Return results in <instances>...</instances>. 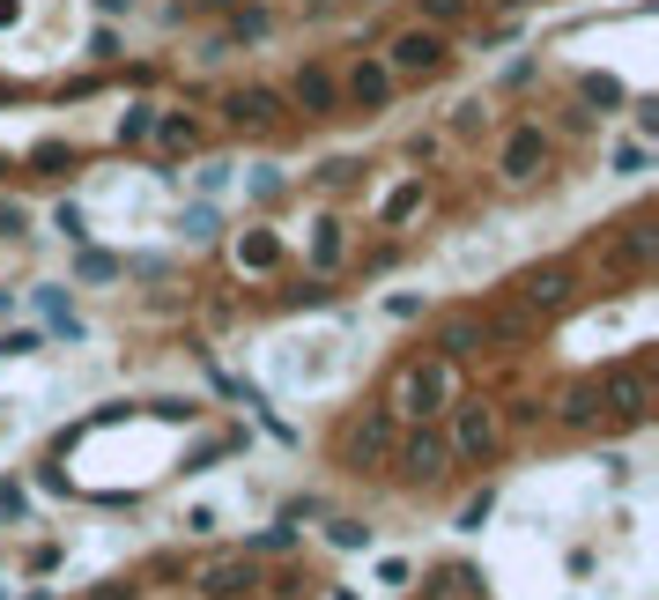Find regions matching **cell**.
Returning <instances> with one entry per match:
<instances>
[{
	"instance_id": "7402d4cb",
	"label": "cell",
	"mask_w": 659,
	"mask_h": 600,
	"mask_svg": "<svg viewBox=\"0 0 659 600\" xmlns=\"http://www.w3.org/2000/svg\"><path fill=\"white\" fill-rule=\"evenodd\" d=\"M23 222H30V215L15 208V201H0V238H23Z\"/></svg>"
},
{
	"instance_id": "6da1fadb",
	"label": "cell",
	"mask_w": 659,
	"mask_h": 600,
	"mask_svg": "<svg viewBox=\"0 0 659 600\" xmlns=\"http://www.w3.org/2000/svg\"><path fill=\"white\" fill-rule=\"evenodd\" d=\"M445 400H453V356H422L401 371V393H393V408L408 416V423H430V416H445Z\"/></svg>"
},
{
	"instance_id": "44dd1931",
	"label": "cell",
	"mask_w": 659,
	"mask_h": 600,
	"mask_svg": "<svg viewBox=\"0 0 659 600\" xmlns=\"http://www.w3.org/2000/svg\"><path fill=\"white\" fill-rule=\"evenodd\" d=\"M371 541V526H356V519H333V549H364Z\"/></svg>"
},
{
	"instance_id": "9c48e42d",
	"label": "cell",
	"mask_w": 659,
	"mask_h": 600,
	"mask_svg": "<svg viewBox=\"0 0 659 600\" xmlns=\"http://www.w3.org/2000/svg\"><path fill=\"white\" fill-rule=\"evenodd\" d=\"M223 119H230V127H275V119H282V97H275V89H230V97H223Z\"/></svg>"
},
{
	"instance_id": "4fadbf2b",
	"label": "cell",
	"mask_w": 659,
	"mask_h": 600,
	"mask_svg": "<svg viewBox=\"0 0 659 600\" xmlns=\"http://www.w3.org/2000/svg\"><path fill=\"white\" fill-rule=\"evenodd\" d=\"M156 141H164V149H193V141H201V119H186V112H164V119H156Z\"/></svg>"
},
{
	"instance_id": "3957f363",
	"label": "cell",
	"mask_w": 659,
	"mask_h": 600,
	"mask_svg": "<svg viewBox=\"0 0 659 600\" xmlns=\"http://www.w3.org/2000/svg\"><path fill=\"white\" fill-rule=\"evenodd\" d=\"M445 416H453V460H490L496 452V408L490 400H445Z\"/></svg>"
},
{
	"instance_id": "52a82bcc",
	"label": "cell",
	"mask_w": 659,
	"mask_h": 600,
	"mask_svg": "<svg viewBox=\"0 0 659 600\" xmlns=\"http://www.w3.org/2000/svg\"><path fill=\"white\" fill-rule=\"evenodd\" d=\"M341 97H348L356 112H385V97H393V67H385V60H356L348 82H341Z\"/></svg>"
},
{
	"instance_id": "603a6c76",
	"label": "cell",
	"mask_w": 659,
	"mask_h": 600,
	"mask_svg": "<svg viewBox=\"0 0 659 600\" xmlns=\"http://www.w3.org/2000/svg\"><path fill=\"white\" fill-rule=\"evenodd\" d=\"M312 8H327V0H312Z\"/></svg>"
},
{
	"instance_id": "5bb4252c",
	"label": "cell",
	"mask_w": 659,
	"mask_h": 600,
	"mask_svg": "<svg viewBox=\"0 0 659 600\" xmlns=\"http://www.w3.org/2000/svg\"><path fill=\"white\" fill-rule=\"evenodd\" d=\"M282 259V245L267 238V230H252V238H238V267H275Z\"/></svg>"
},
{
	"instance_id": "8fae6325",
	"label": "cell",
	"mask_w": 659,
	"mask_h": 600,
	"mask_svg": "<svg viewBox=\"0 0 659 600\" xmlns=\"http://www.w3.org/2000/svg\"><path fill=\"white\" fill-rule=\"evenodd\" d=\"M289 97H296V104H304V119H327L333 104H341V82H333L327 67H304V75H296V82H289Z\"/></svg>"
},
{
	"instance_id": "7a4b0ae2",
	"label": "cell",
	"mask_w": 659,
	"mask_h": 600,
	"mask_svg": "<svg viewBox=\"0 0 659 600\" xmlns=\"http://www.w3.org/2000/svg\"><path fill=\"white\" fill-rule=\"evenodd\" d=\"M445 60H453V44L438 38L430 23H415L401 38L385 44V67H393V82H430V75H445Z\"/></svg>"
},
{
	"instance_id": "9a60e30c",
	"label": "cell",
	"mask_w": 659,
	"mask_h": 600,
	"mask_svg": "<svg viewBox=\"0 0 659 600\" xmlns=\"http://www.w3.org/2000/svg\"><path fill=\"white\" fill-rule=\"evenodd\" d=\"M593 408H600V386H571L556 416H563V423H593Z\"/></svg>"
},
{
	"instance_id": "277c9868",
	"label": "cell",
	"mask_w": 659,
	"mask_h": 600,
	"mask_svg": "<svg viewBox=\"0 0 659 600\" xmlns=\"http://www.w3.org/2000/svg\"><path fill=\"white\" fill-rule=\"evenodd\" d=\"M393 468L408 474V482H438V474L453 468V445H445V430H430V423H415L401 445H393Z\"/></svg>"
},
{
	"instance_id": "ba28073f",
	"label": "cell",
	"mask_w": 659,
	"mask_h": 600,
	"mask_svg": "<svg viewBox=\"0 0 659 600\" xmlns=\"http://www.w3.org/2000/svg\"><path fill=\"white\" fill-rule=\"evenodd\" d=\"M385 452H393V416H385V408H371L364 423L348 430V468H378Z\"/></svg>"
},
{
	"instance_id": "e0dca14e",
	"label": "cell",
	"mask_w": 659,
	"mask_h": 600,
	"mask_svg": "<svg viewBox=\"0 0 659 600\" xmlns=\"http://www.w3.org/2000/svg\"><path fill=\"white\" fill-rule=\"evenodd\" d=\"M149 127H156V112H149V104H126V119H119V141H149Z\"/></svg>"
},
{
	"instance_id": "5b68a950",
	"label": "cell",
	"mask_w": 659,
	"mask_h": 600,
	"mask_svg": "<svg viewBox=\"0 0 659 600\" xmlns=\"http://www.w3.org/2000/svg\"><path fill=\"white\" fill-rule=\"evenodd\" d=\"M600 408H616V423H645L652 416V386H645V371L637 363H622L600 379Z\"/></svg>"
},
{
	"instance_id": "ffe728a7",
	"label": "cell",
	"mask_w": 659,
	"mask_h": 600,
	"mask_svg": "<svg viewBox=\"0 0 659 600\" xmlns=\"http://www.w3.org/2000/svg\"><path fill=\"white\" fill-rule=\"evenodd\" d=\"M422 8V23H459L467 15V0H415Z\"/></svg>"
},
{
	"instance_id": "30bf717a",
	"label": "cell",
	"mask_w": 659,
	"mask_h": 600,
	"mask_svg": "<svg viewBox=\"0 0 659 600\" xmlns=\"http://www.w3.org/2000/svg\"><path fill=\"white\" fill-rule=\"evenodd\" d=\"M252 586H259V571H252V557H223L201 571V593L207 600H245Z\"/></svg>"
},
{
	"instance_id": "d6986e66",
	"label": "cell",
	"mask_w": 659,
	"mask_h": 600,
	"mask_svg": "<svg viewBox=\"0 0 659 600\" xmlns=\"http://www.w3.org/2000/svg\"><path fill=\"white\" fill-rule=\"evenodd\" d=\"M341 245H348V238H341V222H319V245H312V259H319V267H333V259H341Z\"/></svg>"
},
{
	"instance_id": "2e32d148",
	"label": "cell",
	"mask_w": 659,
	"mask_h": 600,
	"mask_svg": "<svg viewBox=\"0 0 659 600\" xmlns=\"http://www.w3.org/2000/svg\"><path fill=\"white\" fill-rule=\"evenodd\" d=\"M415 208H422V178H408V186H401V193L385 201V222H408Z\"/></svg>"
},
{
	"instance_id": "ac0fdd59",
	"label": "cell",
	"mask_w": 659,
	"mask_h": 600,
	"mask_svg": "<svg viewBox=\"0 0 659 600\" xmlns=\"http://www.w3.org/2000/svg\"><path fill=\"white\" fill-rule=\"evenodd\" d=\"M459 593H474V571H438L430 600H459Z\"/></svg>"
},
{
	"instance_id": "8992f818",
	"label": "cell",
	"mask_w": 659,
	"mask_h": 600,
	"mask_svg": "<svg viewBox=\"0 0 659 600\" xmlns=\"http://www.w3.org/2000/svg\"><path fill=\"white\" fill-rule=\"evenodd\" d=\"M496 171L511 178V186H527V178H541V171H548V133H541V127H519L511 141H504Z\"/></svg>"
},
{
	"instance_id": "7c38bea8",
	"label": "cell",
	"mask_w": 659,
	"mask_h": 600,
	"mask_svg": "<svg viewBox=\"0 0 659 600\" xmlns=\"http://www.w3.org/2000/svg\"><path fill=\"white\" fill-rule=\"evenodd\" d=\"M563 290H571V267H527L519 275V297L527 304H563Z\"/></svg>"
}]
</instances>
